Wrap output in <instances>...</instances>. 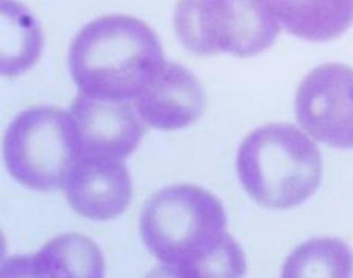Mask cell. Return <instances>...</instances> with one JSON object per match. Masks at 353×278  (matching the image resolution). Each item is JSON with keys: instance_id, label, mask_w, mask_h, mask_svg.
<instances>
[{"instance_id": "1", "label": "cell", "mask_w": 353, "mask_h": 278, "mask_svg": "<svg viewBox=\"0 0 353 278\" xmlns=\"http://www.w3.org/2000/svg\"><path fill=\"white\" fill-rule=\"evenodd\" d=\"M220 200L195 185L154 193L140 216L142 240L165 273L176 277H239L245 253L227 233Z\"/></svg>"}, {"instance_id": "2", "label": "cell", "mask_w": 353, "mask_h": 278, "mask_svg": "<svg viewBox=\"0 0 353 278\" xmlns=\"http://www.w3.org/2000/svg\"><path fill=\"white\" fill-rule=\"evenodd\" d=\"M165 63L156 32L131 16L90 22L69 50L70 74L80 94L105 102L136 100Z\"/></svg>"}, {"instance_id": "3", "label": "cell", "mask_w": 353, "mask_h": 278, "mask_svg": "<svg viewBox=\"0 0 353 278\" xmlns=\"http://www.w3.org/2000/svg\"><path fill=\"white\" fill-rule=\"evenodd\" d=\"M237 173L248 195L270 209L295 207L315 193L321 181L319 149L297 127L272 123L241 142Z\"/></svg>"}, {"instance_id": "4", "label": "cell", "mask_w": 353, "mask_h": 278, "mask_svg": "<svg viewBox=\"0 0 353 278\" xmlns=\"http://www.w3.org/2000/svg\"><path fill=\"white\" fill-rule=\"evenodd\" d=\"M3 150L10 175L44 193L63 189L83 153L71 113L50 106L19 113L6 131Z\"/></svg>"}, {"instance_id": "5", "label": "cell", "mask_w": 353, "mask_h": 278, "mask_svg": "<svg viewBox=\"0 0 353 278\" xmlns=\"http://www.w3.org/2000/svg\"><path fill=\"white\" fill-rule=\"evenodd\" d=\"M173 24L190 52L241 58L270 48L281 28L264 0H179Z\"/></svg>"}, {"instance_id": "6", "label": "cell", "mask_w": 353, "mask_h": 278, "mask_svg": "<svg viewBox=\"0 0 353 278\" xmlns=\"http://www.w3.org/2000/svg\"><path fill=\"white\" fill-rule=\"evenodd\" d=\"M295 114L310 136L334 148H353V69L325 63L299 84Z\"/></svg>"}, {"instance_id": "7", "label": "cell", "mask_w": 353, "mask_h": 278, "mask_svg": "<svg viewBox=\"0 0 353 278\" xmlns=\"http://www.w3.org/2000/svg\"><path fill=\"white\" fill-rule=\"evenodd\" d=\"M63 189L72 209L90 220H112L131 203V176L117 158L82 153Z\"/></svg>"}, {"instance_id": "8", "label": "cell", "mask_w": 353, "mask_h": 278, "mask_svg": "<svg viewBox=\"0 0 353 278\" xmlns=\"http://www.w3.org/2000/svg\"><path fill=\"white\" fill-rule=\"evenodd\" d=\"M71 113L83 154L123 160L139 146L144 127L130 103L105 102L80 94Z\"/></svg>"}, {"instance_id": "9", "label": "cell", "mask_w": 353, "mask_h": 278, "mask_svg": "<svg viewBox=\"0 0 353 278\" xmlns=\"http://www.w3.org/2000/svg\"><path fill=\"white\" fill-rule=\"evenodd\" d=\"M135 100L141 120L162 131L189 127L200 118L205 108L199 80L187 67L167 61Z\"/></svg>"}, {"instance_id": "10", "label": "cell", "mask_w": 353, "mask_h": 278, "mask_svg": "<svg viewBox=\"0 0 353 278\" xmlns=\"http://www.w3.org/2000/svg\"><path fill=\"white\" fill-rule=\"evenodd\" d=\"M105 261L98 245L81 234H63L44 245L36 255L14 257L3 263L8 277H103Z\"/></svg>"}, {"instance_id": "11", "label": "cell", "mask_w": 353, "mask_h": 278, "mask_svg": "<svg viewBox=\"0 0 353 278\" xmlns=\"http://www.w3.org/2000/svg\"><path fill=\"white\" fill-rule=\"evenodd\" d=\"M264 1L287 32L309 42H330L353 24V0Z\"/></svg>"}, {"instance_id": "12", "label": "cell", "mask_w": 353, "mask_h": 278, "mask_svg": "<svg viewBox=\"0 0 353 278\" xmlns=\"http://www.w3.org/2000/svg\"><path fill=\"white\" fill-rule=\"evenodd\" d=\"M44 36L34 14L17 0H1V74L16 77L42 54Z\"/></svg>"}, {"instance_id": "13", "label": "cell", "mask_w": 353, "mask_h": 278, "mask_svg": "<svg viewBox=\"0 0 353 278\" xmlns=\"http://www.w3.org/2000/svg\"><path fill=\"white\" fill-rule=\"evenodd\" d=\"M283 277L353 276V251L341 239L318 238L301 243L287 257Z\"/></svg>"}]
</instances>
